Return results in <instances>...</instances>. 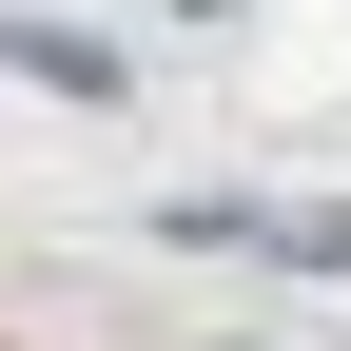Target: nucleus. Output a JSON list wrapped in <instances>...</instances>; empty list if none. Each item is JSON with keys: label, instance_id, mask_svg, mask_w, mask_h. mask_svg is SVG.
<instances>
[{"label": "nucleus", "instance_id": "f257e3e1", "mask_svg": "<svg viewBox=\"0 0 351 351\" xmlns=\"http://www.w3.org/2000/svg\"><path fill=\"white\" fill-rule=\"evenodd\" d=\"M0 59H20V78H59V98H117V59H98V39H59V20H0Z\"/></svg>", "mask_w": 351, "mask_h": 351}]
</instances>
